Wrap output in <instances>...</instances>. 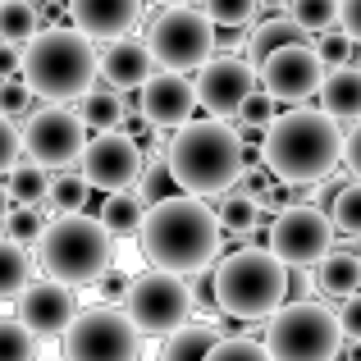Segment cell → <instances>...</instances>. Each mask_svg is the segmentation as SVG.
<instances>
[{
    "instance_id": "obj_44",
    "label": "cell",
    "mask_w": 361,
    "mask_h": 361,
    "mask_svg": "<svg viewBox=\"0 0 361 361\" xmlns=\"http://www.w3.org/2000/svg\"><path fill=\"white\" fill-rule=\"evenodd\" d=\"M338 23H343L361 46V0H338Z\"/></svg>"
},
{
    "instance_id": "obj_22",
    "label": "cell",
    "mask_w": 361,
    "mask_h": 361,
    "mask_svg": "<svg viewBox=\"0 0 361 361\" xmlns=\"http://www.w3.org/2000/svg\"><path fill=\"white\" fill-rule=\"evenodd\" d=\"M73 110L82 115V123H87L92 133H101V128H123L128 101H123V92H115L106 82V87H87L78 101H73Z\"/></svg>"
},
{
    "instance_id": "obj_33",
    "label": "cell",
    "mask_w": 361,
    "mask_h": 361,
    "mask_svg": "<svg viewBox=\"0 0 361 361\" xmlns=\"http://www.w3.org/2000/svg\"><path fill=\"white\" fill-rule=\"evenodd\" d=\"M42 233H46L42 206H14V211L5 215V238H14V243H23V247H37Z\"/></svg>"
},
{
    "instance_id": "obj_34",
    "label": "cell",
    "mask_w": 361,
    "mask_h": 361,
    "mask_svg": "<svg viewBox=\"0 0 361 361\" xmlns=\"http://www.w3.org/2000/svg\"><path fill=\"white\" fill-rule=\"evenodd\" d=\"M288 14L307 32H325V27L338 23V0H288Z\"/></svg>"
},
{
    "instance_id": "obj_15",
    "label": "cell",
    "mask_w": 361,
    "mask_h": 361,
    "mask_svg": "<svg viewBox=\"0 0 361 361\" xmlns=\"http://www.w3.org/2000/svg\"><path fill=\"white\" fill-rule=\"evenodd\" d=\"M261 87V69L252 60H238V55L220 51L197 69V101H202L206 115H220V119H233L238 106L252 92Z\"/></svg>"
},
{
    "instance_id": "obj_36",
    "label": "cell",
    "mask_w": 361,
    "mask_h": 361,
    "mask_svg": "<svg viewBox=\"0 0 361 361\" xmlns=\"http://www.w3.org/2000/svg\"><path fill=\"white\" fill-rule=\"evenodd\" d=\"M316 51H320V60H325L329 69H334V64H353V55H357V37L348 32L343 23H334V27H325V32H320Z\"/></svg>"
},
{
    "instance_id": "obj_2",
    "label": "cell",
    "mask_w": 361,
    "mask_h": 361,
    "mask_svg": "<svg viewBox=\"0 0 361 361\" xmlns=\"http://www.w3.org/2000/svg\"><path fill=\"white\" fill-rule=\"evenodd\" d=\"M165 169L178 192L220 197L229 192L247 169V147L233 128V119H188L165 142Z\"/></svg>"
},
{
    "instance_id": "obj_19",
    "label": "cell",
    "mask_w": 361,
    "mask_h": 361,
    "mask_svg": "<svg viewBox=\"0 0 361 361\" xmlns=\"http://www.w3.org/2000/svg\"><path fill=\"white\" fill-rule=\"evenodd\" d=\"M69 18L87 37H123L142 23V0H69Z\"/></svg>"
},
{
    "instance_id": "obj_31",
    "label": "cell",
    "mask_w": 361,
    "mask_h": 361,
    "mask_svg": "<svg viewBox=\"0 0 361 361\" xmlns=\"http://www.w3.org/2000/svg\"><path fill=\"white\" fill-rule=\"evenodd\" d=\"M42 348V334H37L27 320H5L0 316V361H23V357H37Z\"/></svg>"
},
{
    "instance_id": "obj_25",
    "label": "cell",
    "mask_w": 361,
    "mask_h": 361,
    "mask_svg": "<svg viewBox=\"0 0 361 361\" xmlns=\"http://www.w3.org/2000/svg\"><path fill=\"white\" fill-rule=\"evenodd\" d=\"M288 42H311V32L298 23V18H265V23H256V32H247V60L261 64L270 51H279V46Z\"/></svg>"
},
{
    "instance_id": "obj_12",
    "label": "cell",
    "mask_w": 361,
    "mask_h": 361,
    "mask_svg": "<svg viewBox=\"0 0 361 361\" xmlns=\"http://www.w3.org/2000/svg\"><path fill=\"white\" fill-rule=\"evenodd\" d=\"M334 215H325L320 206H283L270 220V247L293 265V270H307V265L325 261L334 252Z\"/></svg>"
},
{
    "instance_id": "obj_7",
    "label": "cell",
    "mask_w": 361,
    "mask_h": 361,
    "mask_svg": "<svg viewBox=\"0 0 361 361\" xmlns=\"http://www.w3.org/2000/svg\"><path fill=\"white\" fill-rule=\"evenodd\" d=\"M348 343L338 311L325 302H283L265 316V348L279 361H329Z\"/></svg>"
},
{
    "instance_id": "obj_13",
    "label": "cell",
    "mask_w": 361,
    "mask_h": 361,
    "mask_svg": "<svg viewBox=\"0 0 361 361\" xmlns=\"http://www.w3.org/2000/svg\"><path fill=\"white\" fill-rule=\"evenodd\" d=\"M256 69H261V87L279 106H302V101L320 97V82H325L329 64L320 60V51L311 42H288L279 51H270Z\"/></svg>"
},
{
    "instance_id": "obj_39",
    "label": "cell",
    "mask_w": 361,
    "mask_h": 361,
    "mask_svg": "<svg viewBox=\"0 0 361 361\" xmlns=\"http://www.w3.org/2000/svg\"><path fill=\"white\" fill-rule=\"evenodd\" d=\"M18 156H23V133L9 123V115H0V174H9Z\"/></svg>"
},
{
    "instance_id": "obj_40",
    "label": "cell",
    "mask_w": 361,
    "mask_h": 361,
    "mask_svg": "<svg viewBox=\"0 0 361 361\" xmlns=\"http://www.w3.org/2000/svg\"><path fill=\"white\" fill-rule=\"evenodd\" d=\"M211 357H270V348H265V338L256 343V338H229V334H224L220 343H215Z\"/></svg>"
},
{
    "instance_id": "obj_37",
    "label": "cell",
    "mask_w": 361,
    "mask_h": 361,
    "mask_svg": "<svg viewBox=\"0 0 361 361\" xmlns=\"http://www.w3.org/2000/svg\"><path fill=\"white\" fill-rule=\"evenodd\" d=\"M32 97H37V92L27 87L23 73H9V78H0V115H9V119L23 115V110L32 106Z\"/></svg>"
},
{
    "instance_id": "obj_11",
    "label": "cell",
    "mask_w": 361,
    "mask_h": 361,
    "mask_svg": "<svg viewBox=\"0 0 361 361\" xmlns=\"http://www.w3.org/2000/svg\"><path fill=\"white\" fill-rule=\"evenodd\" d=\"M82 147H87V123H82L78 110L64 106V101H51V106L32 110L23 119V151L37 165L69 169L73 160H82Z\"/></svg>"
},
{
    "instance_id": "obj_47",
    "label": "cell",
    "mask_w": 361,
    "mask_h": 361,
    "mask_svg": "<svg viewBox=\"0 0 361 361\" xmlns=\"http://www.w3.org/2000/svg\"><path fill=\"white\" fill-rule=\"evenodd\" d=\"M156 5H188V0H156Z\"/></svg>"
},
{
    "instance_id": "obj_45",
    "label": "cell",
    "mask_w": 361,
    "mask_h": 361,
    "mask_svg": "<svg viewBox=\"0 0 361 361\" xmlns=\"http://www.w3.org/2000/svg\"><path fill=\"white\" fill-rule=\"evenodd\" d=\"M215 46H220V51H247V37L238 32V27H229V32H215Z\"/></svg>"
},
{
    "instance_id": "obj_18",
    "label": "cell",
    "mask_w": 361,
    "mask_h": 361,
    "mask_svg": "<svg viewBox=\"0 0 361 361\" xmlns=\"http://www.w3.org/2000/svg\"><path fill=\"white\" fill-rule=\"evenodd\" d=\"M151 73H156V55H151L147 42H137L128 32L106 37V46H101V78L115 92H137Z\"/></svg>"
},
{
    "instance_id": "obj_9",
    "label": "cell",
    "mask_w": 361,
    "mask_h": 361,
    "mask_svg": "<svg viewBox=\"0 0 361 361\" xmlns=\"http://www.w3.org/2000/svg\"><path fill=\"white\" fill-rule=\"evenodd\" d=\"M123 311L133 316V325L142 334H169L174 325H183L192 316V288H188V274L174 270H147L133 274L128 293H123Z\"/></svg>"
},
{
    "instance_id": "obj_24",
    "label": "cell",
    "mask_w": 361,
    "mask_h": 361,
    "mask_svg": "<svg viewBox=\"0 0 361 361\" xmlns=\"http://www.w3.org/2000/svg\"><path fill=\"white\" fill-rule=\"evenodd\" d=\"M316 283H320V293L325 298H348V293H357L361 288V256H357V247L353 252H329L325 261H316Z\"/></svg>"
},
{
    "instance_id": "obj_35",
    "label": "cell",
    "mask_w": 361,
    "mask_h": 361,
    "mask_svg": "<svg viewBox=\"0 0 361 361\" xmlns=\"http://www.w3.org/2000/svg\"><path fill=\"white\" fill-rule=\"evenodd\" d=\"M202 5L220 27H247V23H256L265 0H202Z\"/></svg>"
},
{
    "instance_id": "obj_17",
    "label": "cell",
    "mask_w": 361,
    "mask_h": 361,
    "mask_svg": "<svg viewBox=\"0 0 361 361\" xmlns=\"http://www.w3.org/2000/svg\"><path fill=\"white\" fill-rule=\"evenodd\" d=\"M14 302H18V320H27L42 338H64V329L78 316V302H73L69 283L51 279V274H46V279H32Z\"/></svg>"
},
{
    "instance_id": "obj_28",
    "label": "cell",
    "mask_w": 361,
    "mask_h": 361,
    "mask_svg": "<svg viewBox=\"0 0 361 361\" xmlns=\"http://www.w3.org/2000/svg\"><path fill=\"white\" fill-rule=\"evenodd\" d=\"M27 283H32V261H27L23 243L0 238V302H5V298H18Z\"/></svg>"
},
{
    "instance_id": "obj_43",
    "label": "cell",
    "mask_w": 361,
    "mask_h": 361,
    "mask_svg": "<svg viewBox=\"0 0 361 361\" xmlns=\"http://www.w3.org/2000/svg\"><path fill=\"white\" fill-rule=\"evenodd\" d=\"M18 69H23V42H5L0 37V78H9Z\"/></svg>"
},
{
    "instance_id": "obj_30",
    "label": "cell",
    "mask_w": 361,
    "mask_h": 361,
    "mask_svg": "<svg viewBox=\"0 0 361 361\" xmlns=\"http://www.w3.org/2000/svg\"><path fill=\"white\" fill-rule=\"evenodd\" d=\"M42 32V9L32 0H0V37L5 42H32Z\"/></svg>"
},
{
    "instance_id": "obj_29",
    "label": "cell",
    "mask_w": 361,
    "mask_h": 361,
    "mask_svg": "<svg viewBox=\"0 0 361 361\" xmlns=\"http://www.w3.org/2000/svg\"><path fill=\"white\" fill-rule=\"evenodd\" d=\"M87 197H92V178L82 174H73V169H60V174L51 178V192H46V206H51L55 215H69V211H82L87 206Z\"/></svg>"
},
{
    "instance_id": "obj_16",
    "label": "cell",
    "mask_w": 361,
    "mask_h": 361,
    "mask_svg": "<svg viewBox=\"0 0 361 361\" xmlns=\"http://www.w3.org/2000/svg\"><path fill=\"white\" fill-rule=\"evenodd\" d=\"M137 110L147 115L156 128H178L202 110L197 101V82L178 69H156L147 82L137 87Z\"/></svg>"
},
{
    "instance_id": "obj_23",
    "label": "cell",
    "mask_w": 361,
    "mask_h": 361,
    "mask_svg": "<svg viewBox=\"0 0 361 361\" xmlns=\"http://www.w3.org/2000/svg\"><path fill=\"white\" fill-rule=\"evenodd\" d=\"M101 220H106V229L115 233V238H137L142 220H147L142 192H137V188H115V192H106V202H101Z\"/></svg>"
},
{
    "instance_id": "obj_10",
    "label": "cell",
    "mask_w": 361,
    "mask_h": 361,
    "mask_svg": "<svg viewBox=\"0 0 361 361\" xmlns=\"http://www.w3.org/2000/svg\"><path fill=\"white\" fill-rule=\"evenodd\" d=\"M64 353L78 361H128L142 353V329L119 307H87L64 329Z\"/></svg>"
},
{
    "instance_id": "obj_6",
    "label": "cell",
    "mask_w": 361,
    "mask_h": 361,
    "mask_svg": "<svg viewBox=\"0 0 361 361\" xmlns=\"http://www.w3.org/2000/svg\"><path fill=\"white\" fill-rule=\"evenodd\" d=\"M37 261L51 279L69 283V288L97 283L115 265V233L106 229L101 215H82V211L55 215L46 224V233L37 238Z\"/></svg>"
},
{
    "instance_id": "obj_42",
    "label": "cell",
    "mask_w": 361,
    "mask_h": 361,
    "mask_svg": "<svg viewBox=\"0 0 361 361\" xmlns=\"http://www.w3.org/2000/svg\"><path fill=\"white\" fill-rule=\"evenodd\" d=\"M343 165L353 178H361V119H353V133L343 137Z\"/></svg>"
},
{
    "instance_id": "obj_1",
    "label": "cell",
    "mask_w": 361,
    "mask_h": 361,
    "mask_svg": "<svg viewBox=\"0 0 361 361\" xmlns=\"http://www.w3.org/2000/svg\"><path fill=\"white\" fill-rule=\"evenodd\" d=\"M137 238L151 265L192 279V274L215 265V256L224 247V224H220V211H211L197 192H174V197H160L156 206H147Z\"/></svg>"
},
{
    "instance_id": "obj_48",
    "label": "cell",
    "mask_w": 361,
    "mask_h": 361,
    "mask_svg": "<svg viewBox=\"0 0 361 361\" xmlns=\"http://www.w3.org/2000/svg\"><path fill=\"white\" fill-rule=\"evenodd\" d=\"M357 256H361V238H357Z\"/></svg>"
},
{
    "instance_id": "obj_21",
    "label": "cell",
    "mask_w": 361,
    "mask_h": 361,
    "mask_svg": "<svg viewBox=\"0 0 361 361\" xmlns=\"http://www.w3.org/2000/svg\"><path fill=\"white\" fill-rule=\"evenodd\" d=\"M220 338H224V329H220V325H211V320H192V316H188L183 325H174V329L165 334V348H160V353H165L169 361L211 357Z\"/></svg>"
},
{
    "instance_id": "obj_27",
    "label": "cell",
    "mask_w": 361,
    "mask_h": 361,
    "mask_svg": "<svg viewBox=\"0 0 361 361\" xmlns=\"http://www.w3.org/2000/svg\"><path fill=\"white\" fill-rule=\"evenodd\" d=\"M5 188H9V197H14V206H42L46 192H51V174H46V165H37V160H18L5 174Z\"/></svg>"
},
{
    "instance_id": "obj_41",
    "label": "cell",
    "mask_w": 361,
    "mask_h": 361,
    "mask_svg": "<svg viewBox=\"0 0 361 361\" xmlns=\"http://www.w3.org/2000/svg\"><path fill=\"white\" fill-rule=\"evenodd\" d=\"M338 325H343L348 343H361V288L343 298V307H338Z\"/></svg>"
},
{
    "instance_id": "obj_3",
    "label": "cell",
    "mask_w": 361,
    "mask_h": 361,
    "mask_svg": "<svg viewBox=\"0 0 361 361\" xmlns=\"http://www.w3.org/2000/svg\"><path fill=\"white\" fill-rule=\"evenodd\" d=\"M261 160L279 183H320L343 165V133L338 119L325 106L307 110L293 106L283 115H274V123L265 128L261 142Z\"/></svg>"
},
{
    "instance_id": "obj_46",
    "label": "cell",
    "mask_w": 361,
    "mask_h": 361,
    "mask_svg": "<svg viewBox=\"0 0 361 361\" xmlns=\"http://www.w3.org/2000/svg\"><path fill=\"white\" fill-rule=\"evenodd\" d=\"M9 211H14V197H9V188L0 183V224H5V215H9Z\"/></svg>"
},
{
    "instance_id": "obj_5",
    "label": "cell",
    "mask_w": 361,
    "mask_h": 361,
    "mask_svg": "<svg viewBox=\"0 0 361 361\" xmlns=\"http://www.w3.org/2000/svg\"><path fill=\"white\" fill-rule=\"evenodd\" d=\"M288 298V261L265 247H238L211 274V302L233 320H265Z\"/></svg>"
},
{
    "instance_id": "obj_8",
    "label": "cell",
    "mask_w": 361,
    "mask_h": 361,
    "mask_svg": "<svg viewBox=\"0 0 361 361\" xmlns=\"http://www.w3.org/2000/svg\"><path fill=\"white\" fill-rule=\"evenodd\" d=\"M147 46L160 69L197 73L215 55V18L206 9H192V0L188 5H165L147 27Z\"/></svg>"
},
{
    "instance_id": "obj_26",
    "label": "cell",
    "mask_w": 361,
    "mask_h": 361,
    "mask_svg": "<svg viewBox=\"0 0 361 361\" xmlns=\"http://www.w3.org/2000/svg\"><path fill=\"white\" fill-rule=\"evenodd\" d=\"M265 206L256 192H243L238 183L229 188V192H220V224L224 233H256V224H261Z\"/></svg>"
},
{
    "instance_id": "obj_14",
    "label": "cell",
    "mask_w": 361,
    "mask_h": 361,
    "mask_svg": "<svg viewBox=\"0 0 361 361\" xmlns=\"http://www.w3.org/2000/svg\"><path fill=\"white\" fill-rule=\"evenodd\" d=\"M78 165H82V174L92 178V188L115 192V188H133V183H137L147 156H142L137 137H133L128 128H101V133L87 137Z\"/></svg>"
},
{
    "instance_id": "obj_32",
    "label": "cell",
    "mask_w": 361,
    "mask_h": 361,
    "mask_svg": "<svg viewBox=\"0 0 361 361\" xmlns=\"http://www.w3.org/2000/svg\"><path fill=\"white\" fill-rule=\"evenodd\" d=\"M329 215H334V229L348 233V238H361V178L343 183L329 202Z\"/></svg>"
},
{
    "instance_id": "obj_20",
    "label": "cell",
    "mask_w": 361,
    "mask_h": 361,
    "mask_svg": "<svg viewBox=\"0 0 361 361\" xmlns=\"http://www.w3.org/2000/svg\"><path fill=\"white\" fill-rule=\"evenodd\" d=\"M320 106L329 110L334 119H361V69L353 64H334L320 82Z\"/></svg>"
},
{
    "instance_id": "obj_4",
    "label": "cell",
    "mask_w": 361,
    "mask_h": 361,
    "mask_svg": "<svg viewBox=\"0 0 361 361\" xmlns=\"http://www.w3.org/2000/svg\"><path fill=\"white\" fill-rule=\"evenodd\" d=\"M97 37H87L78 23H55L42 27L23 46V78L42 101H78L101 78V51Z\"/></svg>"
},
{
    "instance_id": "obj_38",
    "label": "cell",
    "mask_w": 361,
    "mask_h": 361,
    "mask_svg": "<svg viewBox=\"0 0 361 361\" xmlns=\"http://www.w3.org/2000/svg\"><path fill=\"white\" fill-rule=\"evenodd\" d=\"M274 106H279V101H274L265 87H256L252 97H247L243 106H238V115H233V119H243V123H261V128H270V123H274V115H279Z\"/></svg>"
}]
</instances>
